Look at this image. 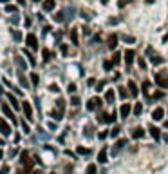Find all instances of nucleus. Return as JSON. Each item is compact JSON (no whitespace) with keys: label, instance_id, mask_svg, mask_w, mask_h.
<instances>
[{"label":"nucleus","instance_id":"f257e3e1","mask_svg":"<svg viewBox=\"0 0 168 174\" xmlns=\"http://www.w3.org/2000/svg\"><path fill=\"white\" fill-rule=\"evenodd\" d=\"M155 83H157L159 87L166 89L168 87V73L166 71H163V73H155Z\"/></svg>","mask_w":168,"mask_h":174},{"label":"nucleus","instance_id":"f03ea898","mask_svg":"<svg viewBox=\"0 0 168 174\" xmlns=\"http://www.w3.org/2000/svg\"><path fill=\"white\" fill-rule=\"evenodd\" d=\"M147 55H148L150 62L154 64V65H159V64H163V58L159 56L155 51H154V47H147Z\"/></svg>","mask_w":168,"mask_h":174},{"label":"nucleus","instance_id":"7ed1b4c3","mask_svg":"<svg viewBox=\"0 0 168 174\" xmlns=\"http://www.w3.org/2000/svg\"><path fill=\"white\" fill-rule=\"evenodd\" d=\"M116 118H118V113H112V114L99 113V116H98V122H99V123H112V122H116Z\"/></svg>","mask_w":168,"mask_h":174},{"label":"nucleus","instance_id":"20e7f679","mask_svg":"<svg viewBox=\"0 0 168 174\" xmlns=\"http://www.w3.org/2000/svg\"><path fill=\"white\" fill-rule=\"evenodd\" d=\"M101 105H103V102H101V98H98V96L91 98V100L87 102V109H89V111H98Z\"/></svg>","mask_w":168,"mask_h":174},{"label":"nucleus","instance_id":"39448f33","mask_svg":"<svg viewBox=\"0 0 168 174\" xmlns=\"http://www.w3.org/2000/svg\"><path fill=\"white\" fill-rule=\"evenodd\" d=\"M25 44H27V47L33 49V51H36L38 49V40H36V37H35L33 33H29V35L25 37Z\"/></svg>","mask_w":168,"mask_h":174},{"label":"nucleus","instance_id":"423d86ee","mask_svg":"<svg viewBox=\"0 0 168 174\" xmlns=\"http://www.w3.org/2000/svg\"><path fill=\"white\" fill-rule=\"evenodd\" d=\"M22 109H24V113H25V118H27V120H33V107H31L29 102H24V103H22Z\"/></svg>","mask_w":168,"mask_h":174},{"label":"nucleus","instance_id":"0eeeda50","mask_svg":"<svg viewBox=\"0 0 168 174\" xmlns=\"http://www.w3.org/2000/svg\"><path fill=\"white\" fill-rule=\"evenodd\" d=\"M0 133H2L4 136L11 134V127H9V125H7V122H6V120H2V118H0Z\"/></svg>","mask_w":168,"mask_h":174},{"label":"nucleus","instance_id":"6e6552de","mask_svg":"<svg viewBox=\"0 0 168 174\" xmlns=\"http://www.w3.org/2000/svg\"><path fill=\"white\" fill-rule=\"evenodd\" d=\"M125 145H127V140H123V138H121V140H118V141L114 143V149H112V154H118V153H119V151H121V149H123Z\"/></svg>","mask_w":168,"mask_h":174},{"label":"nucleus","instance_id":"1a4fd4ad","mask_svg":"<svg viewBox=\"0 0 168 174\" xmlns=\"http://www.w3.org/2000/svg\"><path fill=\"white\" fill-rule=\"evenodd\" d=\"M2 111H4V114L7 116V118H11L13 122H17V120H15V114H13V111H11V107H9L7 103H2Z\"/></svg>","mask_w":168,"mask_h":174},{"label":"nucleus","instance_id":"9d476101","mask_svg":"<svg viewBox=\"0 0 168 174\" xmlns=\"http://www.w3.org/2000/svg\"><path fill=\"white\" fill-rule=\"evenodd\" d=\"M118 38H119L118 35H110V37L107 38V45H109L110 49H116V45H118Z\"/></svg>","mask_w":168,"mask_h":174},{"label":"nucleus","instance_id":"9b49d317","mask_svg":"<svg viewBox=\"0 0 168 174\" xmlns=\"http://www.w3.org/2000/svg\"><path fill=\"white\" fill-rule=\"evenodd\" d=\"M54 6H56V0H43V11H53L54 9Z\"/></svg>","mask_w":168,"mask_h":174},{"label":"nucleus","instance_id":"f8f14e48","mask_svg":"<svg viewBox=\"0 0 168 174\" xmlns=\"http://www.w3.org/2000/svg\"><path fill=\"white\" fill-rule=\"evenodd\" d=\"M130 103H123L121 105V109H119V113H121V118H127V116L130 114Z\"/></svg>","mask_w":168,"mask_h":174},{"label":"nucleus","instance_id":"ddd939ff","mask_svg":"<svg viewBox=\"0 0 168 174\" xmlns=\"http://www.w3.org/2000/svg\"><path fill=\"white\" fill-rule=\"evenodd\" d=\"M163 116H165V111H163V107H157V109L154 111L152 118H154L155 122H159V120H163Z\"/></svg>","mask_w":168,"mask_h":174},{"label":"nucleus","instance_id":"4468645a","mask_svg":"<svg viewBox=\"0 0 168 174\" xmlns=\"http://www.w3.org/2000/svg\"><path fill=\"white\" fill-rule=\"evenodd\" d=\"M143 136H145V131H143L141 127L132 129V138H134V140H139V138H143Z\"/></svg>","mask_w":168,"mask_h":174},{"label":"nucleus","instance_id":"2eb2a0df","mask_svg":"<svg viewBox=\"0 0 168 174\" xmlns=\"http://www.w3.org/2000/svg\"><path fill=\"white\" fill-rule=\"evenodd\" d=\"M134 58H136V55H134V51H132V49H129V51L125 53V62H127V65H129V67L132 65V62H134Z\"/></svg>","mask_w":168,"mask_h":174},{"label":"nucleus","instance_id":"dca6fc26","mask_svg":"<svg viewBox=\"0 0 168 174\" xmlns=\"http://www.w3.org/2000/svg\"><path fill=\"white\" fill-rule=\"evenodd\" d=\"M148 131H150V134H152V138H154V140H161V133H159V129H157V127L150 125Z\"/></svg>","mask_w":168,"mask_h":174},{"label":"nucleus","instance_id":"f3484780","mask_svg":"<svg viewBox=\"0 0 168 174\" xmlns=\"http://www.w3.org/2000/svg\"><path fill=\"white\" fill-rule=\"evenodd\" d=\"M119 40H123L125 44H136V38H134V37H129V35H123V33L119 35Z\"/></svg>","mask_w":168,"mask_h":174},{"label":"nucleus","instance_id":"a211bd4d","mask_svg":"<svg viewBox=\"0 0 168 174\" xmlns=\"http://www.w3.org/2000/svg\"><path fill=\"white\" fill-rule=\"evenodd\" d=\"M98 161H99V163H105V161H107V149H101V151H99Z\"/></svg>","mask_w":168,"mask_h":174},{"label":"nucleus","instance_id":"6ab92c4d","mask_svg":"<svg viewBox=\"0 0 168 174\" xmlns=\"http://www.w3.org/2000/svg\"><path fill=\"white\" fill-rule=\"evenodd\" d=\"M141 87H143V89H141V91H143V93H145V95H147V96H148V93H150V87H152V83H150L148 80H145V82H143V85H141Z\"/></svg>","mask_w":168,"mask_h":174},{"label":"nucleus","instance_id":"aec40b11","mask_svg":"<svg viewBox=\"0 0 168 174\" xmlns=\"http://www.w3.org/2000/svg\"><path fill=\"white\" fill-rule=\"evenodd\" d=\"M105 102H107V103H112V102H114V91H112V89H109V91L105 93Z\"/></svg>","mask_w":168,"mask_h":174},{"label":"nucleus","instance_id":"412c9836","mask_svg":"<svg viewBox=\"0 0 168 174\" xmlns=\"http://www.w3.org/2000/svg\"><path fill=\"white\" fill-rule=\"evenodd\" d=\"M51 116H53L54 120H62V118H63V111H62V109H56V111L51 113Z\"/></svg>","mask_w":168,"mask_h":174},{"label":"nucleus","instance_id":"4be33fe9","mask_svg":"<svg viewBox=\"0 0 168 174\" xmlns=\"http://www.w3.org/2000/svg\"><path fill=\"white\" fill-rule=\"evenodd\" d=\"M24 53H25V58L29 60V64H31V65L35 67V65H36V60H35V56H33V55H31L29 51H24Z\"/></svg>","mask_w":168,"mask_h":174},{"label":"nucleus","instance_id":"5701e85b","mask_svg":"<svg viewBox=\"0 0 168 174\" xmlns=\"http://www.w3.org/2000/svg\"><path fill=\"white\" fill-rule=\"evenodd\" d=\"M129 89H130V93L132 95H134V96H136V95H137V93H139V91H137V85H136V83H134V82H129Z\"/></svg>","mask_w":168,"mask_h":174},{"label":"nucleus","instance_id":"b1692460","mask_svg":"<svg viewBox=\"0 0 168 174\" xmlns=\"http://www.w3.org/2000/svg\"><path fill=\"white\" fill-rule=\"evenodd\" d=\"M18 80H20V83H22V87H29V82H27V78L24 76L22 73H18Z\"/></svg>","mask_w":168,"mask_h":174},{"label":"nucleus","instance_id":"393cba45","mask_svg":"<svg viewBox=\"0 0 168 174\" xmlns=\"http://www.w3.org/2000/svg\"><path fill=\"white\" fill-rule=\"evenodd\" d=\"M112 67H114V62H112V60H105V62H103V69H105V71H110Z\"/></svg>","mask_w":168,"mask_h":174},{"label":"nucleus","instance_id":"a878e982","mask_svg":"<svg viewBox=\"0 0 168 174\" xmlns=\"http://www.w3.org/2000/svg\"><path fill=\"white\" fill-rule=\"evenodd\" d=\"M7 98H9V102H11V105H13L15 109H18V107H20V105H18V100H17V98L13 96V95H7Z\"/></svg>","mask_w":168,"mask_h":174},{"label":"nucleus","instance_id":"bb28decb","mask_svg":"<svg viewBox=\"0 0 168 174\" xmlns=\"http://www.w3.org/2000/svg\"><path fill=\"white\" fill-rule=\"evenodd\" d=\"M71 40H73L74 45H78V31L76 29H71Z\"/></svg>","mask_w":168,"mask_h":174},{"label":"nucleus","instance_id":"cd10ccee","mask_svg":"<svg viewBox=\"0 0 168 174\" xmlns=\"http://www.w3.org/2000/svg\"><path fill=\"white\" fill-rule=\"evenodd\" d=\"M6 11H7V13H17V11H18V7H17V6H13V4H7V6H6Z\"/></svg>","mask_w":168,"mask_h":174},{"label":"nucleus","instance_id":"c85d7f7f","mask_svg":"<svg viewBox=\"0 0 168 174\" xmlns=\"http://www.w3.org/2000/svg\"><path fill=\"white\" fill-rule=\"evenodd\" d=\"M56 109H62V111H63V109H65V100L58 98V100H56Z\"/></svg>","mask_w":168,"mask_h":174},{"label":"nucleus","instance_id":"c756f323","mask_svg":"<svg viewBox=\"0 0 168 174\" xmlns=\"http://www.w3.org/2000/svg\"><path fill=\"white\" fill-rule=\"evenodd\" d=\"M76 153H78V154H89V153H91V149H87V147H78V149H76Z\"/></svg>","mask_w":168,"mask_h":174},{"label":"nucleus","instance_id":"7c9ffc66","mask_svg":"<svg viewBox=\"0 0 168 174\" xmlns=\"http://www.w3.org/2000/svg\"><path fill=\"white\" fill-rule=\"evenodd\" d=\"M92 134H94V127H92V125H87V127H85V136H87V138H91Z\"/></svg>","mask_w":168,"mask_h":174},{"label":"nucleus","instance_id":"2f4dec72","mask_svg":"<svg viewBox=\"0 0 168 174\" xmlns=\"http://www.w3.org/2000/svg\"><path fill=\"white\" fill-rule=\"evenodd\" d=\"M31 82H33V85H35V87L38 85V82H40V78H38V75H36V73H31Z\"/></svg>","mask_w":168,"mask_h":174},{"label":"nucleus","instance_id":"473e14b6","mask_svg":"<svg viewBox=\"0 0 168 174\" xmlns=\"http://www.w3.org/2000/svg\"><path fill=\"white\" fill-rule=\"evenodd\" d=\"M42 55H43V62H49V60H51V51L43 49V51H42Z\"/></svg>","mask_w":168,"mask_h":174},{"label":"nucleus","instance_id":"72a5a7b5","mask_svg":"<svg viewBox=\"0 0 168 174\" xmlns=\"http://www.w3.org/2000/svg\"><path fill=\"white\" fill-rule=\"evenodd\" d=\"M137 65H139L141 69H147V62H145V58H137Z\"/></svg>","mask_w":168,"mask_h":174},{"label":"nucleus","instance_id":"f704fd0d","mask_svg":"<svg viewBox=\"0 0 168 174\" xmlns=\"http://www.w3.org/2000/svg\"><path fill=\"white\" fill-rule=\"evenodd\" d=\"M141 111H143V105H141V103H136V107H134V114H141Z\"/></svg>","mask_w":168,"mask_h":174},{"label":"nucleus","instance_id":"c9c22d12","mask_svg":"<svg viewBox=\"0 0 168 174\" xmlns=\"http://www.w3.org/2000/svg\"><path fill=\"white\" fill-rule=\"evenodd\" d=\"M119 58H121V53H114V56H112V62H114V65H116V64H119Z\"/></svg>","mask_w":168,"mask_h":174},{"label":"nucleus","instance_id":"e433bc0d","mask_svg":"<svg viewBox=\"0 0 168 174\" xmlns=\"http://www.w3.org/2000/svg\"><path fill=\"white\" fill-rule=\"evenodd\" d=\"M71 103H73L74 107H78V105H80V98H78V96H73V98H71Z\"/></svg>","mask_w":168,"mask_h":174},{"label":"nucleus","instance_id":"4c0bfd02","mask_svg":"<svg viewBox=\"0 0 168 174\" xmlns=\"http://www.w3.org/2000/svg\"><path fill=\"white\" fill-rule=\"evenodd\" d=\"M87 174H96V165H89L87 167Z\"/></svg>","mask_w":168,"mask_h":174},{"label":"nucleus","instance_id":"58836bf2","mask_svg":"<svg viewBox=\"0 0 168 174\" xmlns=\"http://www.w3.org/2000/svg\"><path fill=\"white\" fill-rule=\"evenodd\" d=\"M163 96H165V93H163V91H157V93L154 95V100H159V98H163Z\"/></svg>","mask_w":168,"mask_h":174},{"label":"nucleus","instance_id":"ea45409f","mask_svg":"<svg viewBox=\"0 0 168 174\" xmlns=\"http://www.w3.org/2000/svg\"><path fill=\"white\" fill-rule=\"evenodd\" d=\"M132 0H121V2H118V6H119V7H125V6H127V4H130Z\"/></svg>","mask_w":168,"mask_h":174},{"label":"nucleus","instance_id":"a19ab883","mask_svg":"<svg viewBox=\"0 0 168 174\" xmlns=\"http://www.w3.org/2000/svg\"><path fill=\"white\" fill-rule=\"evenodd\" d=\"M13 37H15V40H22V33L20 31H13Z\"/></svg>","mask_w":168,"mask_h":174},{"label":"nucleus","instance_id":"79ce46f5","mask_svg":"<svg viewBox=\"0 0 168 174\" xmlns=\"http://www.w3.org/2000/svg\"><path fill=\"white\" fill-rule=\"evenodd\" d=\"M119 96H121V98H127V91H125L123 87H119Z\"/></svg>","mask_w":168,"mask_h":174},{"label":"nucleus","instance_id":"37998d69","mask_svg":"<svg viewBox=\"0 0 168 174\" xmlns=\"http://www.w3.org/2000/svg\"><path fill=\"white\" fill-rule=\"evenodd\" d=\"M7 172H9V167H7V165H4V167L0 169V174H7Z\"/></svg>","mask_w":168,"mask_h":174},{"label":"nucleus","instance_id":"c03bdc74","mask_svg":"<svg viewBox=\"0 0 168 174\" xmlns=\"http://www.w3.org/2000/svg\"><path fill=\"white\" fill-rule=\"evenodd\" d=\"M103 87H105V82H99L98 87H96V91H103Z\"/></svg>","mask_w":168,"mask_h":174},{"label":"nucleus","instance_id":"a18cd8bd","mask_svg":"<svg viewBox=\"0 0 168 174\" xmlns=\"http://www.w3.org/2000/svg\"><path fill=\"white\" fill-rule=\"evenodd\" d=\"M99 140H105V138H107V136H109V133H107V131H103V133H99Z\"/></svg>","mask_w":168,"mask_h":174},{"label":"nucleus","instance_id":"49530a36","mask_svg":"<svg viewBox=\"0 0 168 174\" xmlns=\"http://www.w3.org/2000/svg\"><path fill=\"white\" fill-rule=\"evenodd\" d=\"M112 136H118L119 134V127H114V129H112V133H110Z\"/></svg>","mask_w":168,"mask_h":174},{"label":"nucleus","instance_id":"de8ad7c7","mask_svg":"<svg viewBox=\"0 0 168 174\" xmlns=\"http://www.w3.org/2000/svg\"><path fill=\"white\" fill-rule=\"evenodd\" d=\"M49 89H51V91H53V93H58V91H60V89H58V85H56V83H53V85H51V87H49Z\"/></svg>","mask_w":168,"mask_h":174},{"label":"nucleus","instance_id":"09e8293b","mask_svg":"<svg viewBox=\"0 0 168 174\" xmlns=\"http://www.w3.org/2000/svg\"><path fill=\"white\" fill-rule=\"evenodd\" d=\"M76 91V85L74 83H71V85H69V93H74Z\"/></svg>","mask_w":168,"mask_h":174},{"label":"nucleus","instance_id":"8fccbe9b","mask_svg":"<svg viewBox=\"0 0 168 174\" xmlns=\"http://www.w3.org/2000/svg\"><path fill=\"white\" fill-rule=\"evenodd\" d=\"M17 62H18V65H22V67H25V64H24V60H22V58H17Z\"/></svg>","mask_w":168,"mask_h":174},{"label":"nucleus","instance_id":"3c124183","mask_svg":"<svg viewBox=\"0 0 168 174\" xmlns=\"http://www.w3.org/2000/svg\"><path fill=\"white\" fill-rule=\"evenodd\" d=\"M87 83H89V87H91V85H94V83H96V80H94V78H89V82H87Z\"/></svg>","mask_w":168,"mask_h":174},{"label":"nucleus","instance_id":"603ef678","mask_svg":"<svg viewBox=\"0 0 168 174\" xmlns=\"http://www.w3.org/2000/svg\"><path fill=\"white\" fill-rule=\"evenodd\" d=\"M22 127H24V131H25V133H29V127L25 125V122H22Z\"/></svg>","mask_w":168,"mask_h":174},{"label":"nucleus","instance_id":"864d4df0","mask_svg":"<svg viewBox=\"0 0 168 174\" xmlns=\"http://www.w3.org/2000/svg\"><path fill=\"white\" fill-rule=\"evenodd\" d=\"M163 140H165V141L168 143V134H163Z\"/></svg>","mask_w":168,"mask_h":174},{"label":"nucleus","instance_id":"5fc2aeb1","mask_svg":"<svg viewBox=\"0 0 168 174\" xmlns=\"http://www.w3.org/2000/svg\"><path fill=\"white\" fill-rule=\"evenodd\" d=\"M17 2H18L20 6H24V4H25V0H17Z\"/></svg>","mask_w":168,"mask_h":174},{"label":"nucleus","instance_id":"6e6d98bb","mask_svg":"<svg viewBox=\"0 0 168 174\" xmlns=\"http://www.w3.org/2000/svg\"><path fill=\"white\" fill-rule=\"evenodd\" d=\"M7 2H9V0H0V4H7Z\"/></svg>","mask_w":168,"mask_h":174},{"label":"nucleus","instance_id":"4d7b16f0","mask_svg":"<svg viewBox=\"0 0 168 174\" xmlns=\"http://www.w3.org/2000/svg\"><path fill=\"white\" fill-rule=\"evenodd\" d=\"M145 2H147V4H152V2H155V0H145Z\"/></svg>","mask_w":168,"mask_h":174},{"label":"nucleus","instance_id":"13d9d810","mask_svg":"<svg viewBox=\"0 0 168 174\" xmlns=\"http://www.w3.org/2000/svg\"><path fill=\"white\" fill-rule=\"evenodd\" d=\"M2 156H4V153H2V149H0V160H2Z\"/></svg>","mask_w":168,"mask_h":174},{"label":"nucleus","instance_id":"bf43d9fd","mask_svg":"<svg viewBox=\"0 0 168 174\" xmlns=\"http://www.w3.org/2000/svg\"><path fill=\"white\" fill-rule=\"evenodd\" d=\"M0 145H4V140H2V138H0Z\"/></svg>","mask_w":168,"mask_h":174},{"label":"nucleus","instance_id":"052dcab7","mask_svg":"<svg viewBox=\"0 0 168 174\" xmlns=\"http://www.w3.org/2000/svg\"><path fill=\"white\" fill-rule=\"evenodd\" d=\"M165 127H166V129H168V122H165Z\"/></svg>","mask_w":168,"mask_h":174},{"label":"nucleus","instance_id":"680f3d73","mask_svg":"<svg viewBox=\"0 0 168 174\" xmlns=\"http://www.w3.org/2000/svg\"><path fill=\"white\" fill-rule=\"evenodd\" d=\"M33 2H40V0H33Z\"/></svg>","mask_w":168,"mask_h":174},{"label":"nucleus","instance_id":"e2e57ef3","mask_svg":"<svg viewBox=\"0 0 168 174\" xmlns=\"http://www.w3.org/2000/svg\"><path fill=\"white\" fill-rule=\"evenodd\" d=\"M51 174H54V172H51Z\"/></svg>","mask_w":168,"mask_h":174}]
</instances>
